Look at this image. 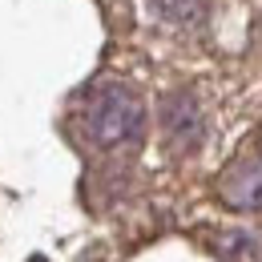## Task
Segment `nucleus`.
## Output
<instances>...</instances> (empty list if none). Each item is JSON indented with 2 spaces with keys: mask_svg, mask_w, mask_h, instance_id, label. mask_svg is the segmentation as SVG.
Returning a JSON list of instances; mask_svg holds the SVG:
<instances>
[{
  "mask_svg": "<svg viewBox=\"0 0 262 262\" xmlns=\"http://www.w3.org/2000/svg\"><path fill=\"white\" fill-rule=\"evenodd\" d=\"M145 4L162 25H178V29L198 25L206 16V0H145Z\"/></svg>",
  "mask_w": 262,
  "mask_h": 262,
  "instance_id": "nucleus-4",
  "label": "nucleus"
},
{
  "mask_svg": "<svg viewBox=\"0 0 262 262\" xmlns=\"http://www.w3.org/2000/svg\"><path fill=\"white\" fill-rule=\"evenodd\" d=\"M162 137L173 154H194L206 137V117L194 93L173 89L162 97Z\"/></svg>",
  "mask_w": 262,
  "mask_h": 262,
  "instance_id": "nucleus-2",
  "label": "nucleus"
},
{
  "mask_svg": "<svg viewBox=\"0 0 262 262\" xmlns=\"http://www.w3.org/2000/svg\"><path fill=\"white\" fill-rule=\"evenodd\" d=\"M77 129L93 149H129L145 137V101L125 81L101 77L77 101Z\"/></svg>",
  "mask_w": 262,
  "mask_h": 262,
  "instance_id": "nucleus-1",
  "label": "nucleus"
},
{
  "mask_svg": "<svg viewBox=\"0 0 262 262\" xmlns=\"http://www.w3.org/2000/svg\"><path fill=\"white\" fill-rule=\"evenodd\" d=\"M218 198L230 210H242V214L262 210V158L258 154H246V158L226 165V173L218 182Z\"/></svg>",
  "mask_w": 262,
  "mask_h": 262,
  "instance_id": "nucleus-3",
  "label": "nucleus"
}]
</instances>
